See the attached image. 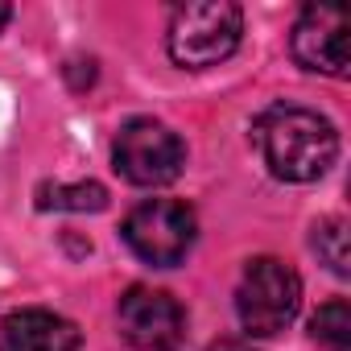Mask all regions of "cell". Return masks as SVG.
I'll return each instance as SVG.
<instances>
[{"label":"cell","mask_w":351,"mask_h":351,"mask_svg":"<svg viewBox=\"0 0 351 351\" xmlns=\"http://www.w3.org/2000/svg\"><path fill=\"white\" fill-rule=\"evenodd\" d=\"M293 58L306 71L343 79L347 66H351V54H347V13L343 9H326V5L302 9V17L293 25Z\"/></svg>","instance_id":"7"},{"label":"cell","mask_w":351,"mask_h":351,"mask_svg":"<svg viewBox=\"0 0 351 351\" xmlns=\"http://www.w3.org/2000/svg\"><path fill=\"white\" fill-rule=\"evenodd\" d=\"M314 248H318V256L326 261V269H330L335 277H347L351 256H347V223H343V219L318 223V228H314Z\"/></svg>","instance_id":"11"},{"label":"cell","mask_w":351,"mask_h":351,"mask_svg":"<svg viewBox=\"0 0 351 351\" xmlns=\"http://www.w3.org/2000/svg\"><path fill=\"white\" fill-rule=\"evenodd\" d=\"M310 330H314V339H318L322 347H330V351H351V306H347L343 298L326 302V306L314 314Z\"/></svg>","instance_id":"9"},{"label":"cell","mask_w":351,"mask_h":351,"mask_svg":"<svg viewBox=\"0 0 351 351\" xmlns=\"http://www.w3.org/2000/svg\"><path fill=\"white\" fill-rule=\"evenodd\" d=\"M116 173L132 186H169L186 165V149L178 132L157 120H128L112 145Z\"/></svg>","instance_id":"5"},{"label":"cell","mask_w":351,"mask_h":351,"mask_svg":"<svg viewBox=\"0 0 351 351\" xmlns=\"http://www.w3.org/2000/svg\"><path fill=\"white\" fill-rule=\"evenodd\" d=\"M195 211L178 199H149L124 219V240L128 248L153 265V269H173L182 265L186 252L195 248Z\"/></svg>","instance_id":"4"},{"label":"cell","mask_w":351,"mask_h":351,"mask_svg":"<svg viewBox=\"0 0 351 351\" xmlns=\"http://www.w3.org/2000/svg\"><path fill=\"white\" fill-rule=\"evenodd\" d=\"M211 351H244V347H240V343H232V339H228V343H215V347H211Z\"/></svg>","instance_id":"12"},{"label":"cell","mask_w":351,"mask_h":351,"mask_svg":"<svg viewBox=\"0 0 351 351\" xmlns=\"http://www.w3.org/2000/svg\"><path fill=\"white\" fill-rule=\"evenodd\" d=\"M120 335L132 351H182L186 339V310L178 306V298H169L165 289H149V285H132L120 306Z\"/></svg>","instance_id":"6"},{"label":"cell","mask_w":351,"mask_h":351,"mask_svg":"<svg viewBox=\"0 0 351 351\" xmlns=\"http://www.w3.org/2000/svg\"><path fill=\"white\" fill-rule=\"evenodd\" d=\"M252 141L265 157V165L281 182H314L335 165L339 153V132L326 116L293 104H277L261 112L252 124Z\"/></svg>","instance_id":"1"},{"label":"cell","mask_w":351,"mask_h":351,"mask_svg":"<svg viewBox=\"0 0 351 351\" xmlns=\"http://www.w3.org/2000/svg\"><path fill=\"white\" fill-rule=\"evenodd\" d=\"M298 306H302V281L285 261H277V256L248 261L240 289H236V314H240L244 335L269 339V335L285 330L298 318Z\"/></svg>","instance_id":"3"},{"label":"cell","mask_w":351,"mask_h":351,"mask_svg":"<svg viewBox=\"0 0 351 351\" xmlns=\"http://www.w3.org/2000/svg\"><path fill=\"white\" fill-rule=\"evenodd\" d=\"M244 34V13L232 0H199V5L173 9L165 29V50L178 66L203 71L236 54Z\"/></svg>","instance_id":"2"},{"label":"cell","mask_w":351,"mask_h":351,"mask_svg":"<svg viewBox=\"0 0 351 351\" xmlns=\"http://www.w3.org/2000/svg\"><path fill=\"white\" fill-rule=\"evenodd\" d=\"M108 191L99 182H75V186H42V207L50 211H104Z\"/></svg>","instance_id":"10"},{"label":"cell","mask_w":351,"mask_h":351,"mask_svg":"<svg viewBox=\"0 0 351 351\" xmlns=\"http://www.w3.org/2000/svg\"><path fill=\"white\" fill-rule=\"evenodd\" d=\"M9 13H13L9 5H0V29H5V21H9Z\"/></svg>","instance_id":"13"},{"label":"cell","mask_w":351,"mask_h":351,"mask_svg":"<svg viewBox=\"0 0 351 351\" xmlns=\"http://www.w3.org/2000/svg\"><path fill=\"white\" fill-rule=\"evenodd\" d=\"M0 351H79V326L54 310H13L0 322Z\"/></svg>","instance_id":"8"}]
</instances>
